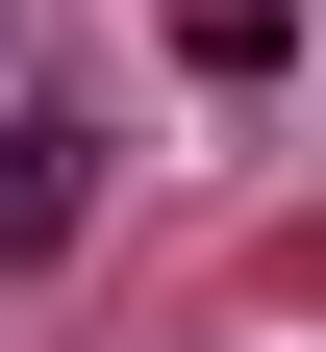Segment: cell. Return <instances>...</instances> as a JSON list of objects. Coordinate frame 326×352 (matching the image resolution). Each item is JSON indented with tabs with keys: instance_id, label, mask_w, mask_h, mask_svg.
Listing matches in <instances>:
<instances>
[{
	"instance_id": "obj_1",
	"label": "cell",
	"mask_w": 326,
	"mask_h": 352,
	"mask_svg": "<svg viewBox=\"0 0 326 352\" xmlns=\"http://www.w3.org/2000/svg\"><path fill=\"white\" fill-rule=\"evenodd\" d=\"M101 227V101H0V277H51Z\"/></svg>"
}]
</instances>
